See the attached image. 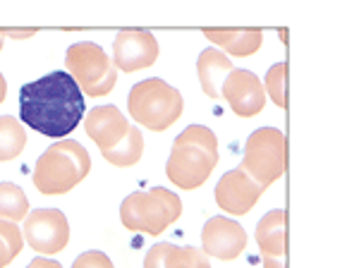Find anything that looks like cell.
<instances>
[{
	"label": "cell",
	"instance_id": "cell-25",
	"mask_svg": "<svg viewBox=\"0 0 359 268\" xmlns=\"http://www.w3.org/2000/svg\"><path fill=\"white\" fill-rule=\"evenodd\" d=\"M3 34L5 36H13V39H29V36H34V29H3Z\"/></svg>",
	"mask_w": 359,
	"mask_h": 268
},
{
	"label": "cell",
	"instance_id": "cell-18",
	"mask_svg": "<svg viewBox=\"0 0 359 268\" xmlns=\"http://www.w3.org/2000/svg\"><path fill=\"white\" fill-rule=\"evenodd\" d=\"M142 154H144V134L139 132V127L130 125L123 142L118 147H113L111 151H103L101 156L115 168H132L142 161Z\"/></svg>",
	"mask_w": 359,
	"mask_h": 268
},
{
	"label": "cell",
	"instance_id": "cell-16",
	"mask_svg": "<svg viewBox=\"0 0 359 268\" xmlns=\"http://www.w3.org/2000/svg\"><path fill=\"white\" fill-rule=\"evenodd\" d=\"M233 60L228 55L221 53L218 48H206L201 51L199 60H196V72H199L201 89L208 98L218 101L221 98V86L225 77L233 72Z\"/></svg>",
	"mask_w": 359,
	"mask_h": 268
},
{
	"label": "cell",
	"instance_id": "cell-1",
	"mask_svg": "<svg viewBox=\"0 0 359 268\" xmlns=\"http://www.w3.org/2000/svg\"><path fill=\"white\" fill-rule=\"evenodd\" d=\"M20 118L43 137H67L84 118V94L67 72H50L20 89Z\"/></svg>",
	"mask_w": 359,
	"mask_h": 268
},
{
	"label": "cell",
	"instance_id": "cell-15",
	"mask_svg": "<svg viewBox=\"0 0 359 268\" xmlns=\"http://www.w3.org/2000/svg\"><path fill=\"white\" fill-rule=\"evenodd\" d=\"M144 268H211V261L201 249L161 242L147 252Z\"/></svg>",
	"mask_w": 359,
	"mask_h": 268
},
{
	"label": "cell",
	"instance_id": "cell-13",
	"mask_svg": "<svg viewBox=\"0 0 359 268\" xmlns=\"http://www.w3.org/2000/svg\"><path fill=\"white\" fill-rule=\"evenodd\" d=\"M84 130L91 142L103 151H111L125 139L130 130V120L125 118L115 106H98L84 118Z\"/></svg>",
	"mask_w": 359,
	"mask_h": 268
},
{
	"label": "cell",
	"instance_id": "cell-5",
	"mask_svg": "<svg viewBox=\"0 0 359 268\" xmlns=\"http://www.w3.org/2000/svg\"><path fill=\"white\" fill-rule=\"evenodd\" d=\"M184 108L182 94L168 81L151 77L135 84L127 96V110L139 125L154 132H165L180 120Z\"/></svg>",
	"mask_w": 359,
	"mask_h": 268
},
{
	"label": "cell",
	"instance_id": "cell-8",
	"mask_svg": "<svg viewBox=\"0 0 359 268\" xmlns=\"http://www.w3.org/2000/svg\"><path fill=\"white\" fill-rule=\"evenodd\" d=\"M25 240L34 252L50 256L67 247L69 223L57 208H36L25 218Z\"/></svg>",
	"mask_w": 359,
	"mask_h": 268
},
{
	"label": "cell",
	"instance_id": "cell-17",
	"mask_svg": "<svg viewBox=\"0 0 359 268\" xmlns=\"http://www.w3.org/2000/svg\"><path fill=\"white\" fill-rule=\"evenodd\" d=\"M204 36L235 58L254 55L264 43L262 29H204Z\"/></svg>",
	"mask_w": 359,
	"mask_h": 268
},
{
	"label": "cell",
	"instance_id": "cell-11",
	"mask_svg": "<svg viewBox=\"0 0 359 268\" xmlns=\"http://www.w3.org/2000/svg\"><path fill=\"white\" fill-rule=\"evenodd\" d=\"M201 244H204L201 252L206 256L221 261H235L247 249V232L235 220L225 218V215H213L204 223Z\"/></svg>",
	"mask_w": 359,
	"mask_h": 268
},
{
	"label": "cell",
	"instance_id": "cell-24",
	"mask_svg": "<svg viewBox=\"0 0 359 268\" xmlns=\"http://www.w3.org/2000/svg\"><path fill=\"white\" fill-rule=\"evenodd\" d=\"M27 268H62L57 261H53V259H46V256H36V259L32 261Z\"/></svg>",
	"mask_w": 359,
	"mask_h": 268
},
{
	"label": "cell",
	"instance_id": "cell-27",
	"mask_svg": "<svg viewBox=\"0 0 359 268\" xmlns=\"http://www.w3.org/2000/svg\"><path fill=\"white\" fill-rule=\"evenodd\" d=\"M5 96H8V81H5L3 72H0V103L5 101Z\"/></svg>",
	"mask_w": 359,
	"mask_h": 268
},
{
	"label": "cell",
	"instance_id": "cell-26",
	"mask_svg": "<svg viewBox=\"0 0 359 268\" xmlns=\"http://www.w3.org/2000/svg\"><path fill=\"white\" fill-rule=\"evenodd\" d=\"M13 261V254H10V249H8V244H5L3 240H0V268H5Z\"/></svg>",
	"mask_w": 359,
	"mask_h": 268
},
{
	"label": "cell",
	"instance_id": "cell-4",
	"mask_svg": "<svg viewBox=\"0 0 359 268\" xmlns=\"http://www.w3.org/2000/svg\"><path fill=\"white\" fill-rule=\"evenodd\" d=\"M182 215V201L165 187L135 192L125 196L120 206V220L127 230L158 237Z\"/></svg>",
	"mask_w": 359,
	"mask_h": 268
},
{
	"label": "cell",
	"instance_id": "cell-23",
	"mask_svg": "<svg viewBox=\"0 0 359 268\" xmlns=\"http://www.w3.org/2000/svg\"><path fill=\"white\" fill-rule=\"evenodd\" d=\"M72 268H113V261L108 259L103 252H96V249H91V252H84L79 254L77 259H74Z\"/></svg>",
	"mask_w": 359,
	"mask_h": 268
},
{
	"label": "cell",
	"instance_id": "cell-6",
	"mask_svg": "<svg viewBox=\"0 0 359 268\" xmlns=\"http://www.w3.org/2000/svg\"><path fill=\"white\" fill-rule=\"evenodd\" d=\"M65 65L67 74L77 81L82 94L89 98L111 94L118 81V69H115L113 60L101 46L91 43V41H79V43L69 46L65 53Z\"/></svg>",
	"mask_w": 359,
	"mask_h": 268
},
{
	"label": "cell",
	"instance_id": "cell-10",
	"mask_svg": "<svg viewBox=\"0 0 359 268\" xmlns=\"http://www.w3.org/2000/svg\"><path fill=\"white\" fill-rule=\"evenodd\" d=\"M221 98L230 103L235 115L254 118L266 106V91L262 79L249 69H233L221 86Z\"/></svg>",
	"mask_w": 359,
	"mask_h": 268
},
{
	"label": "cell",
	"instance_id": "cell-21",
	"mask_svg": "<svg viewBox=\"0 0 359 268\" xmlns=\"http://www.w3.org/2000/svg\"><path fill=\"white\" fill-rule=\"evenodd\" d=\"M264 91L269 94V98L278 108L285 106V62H276V65L266 72Z\"/></svg>",
	"mask_w": 359,
	"mask_h": 268
},
{
	"label": "cell",
	"instance_id": "cell-14",
	"mask_svg": "<svg viewBox=\"0 0 359 268\" xmlns=\"http://www.w3.org/2000/svg\"><path fill=\"white\" fill-rule=\"evenodd\" d=\"M257 244L262 249L264 268H285V213L280 208L259 220Z\"/></svg>",
	"mask_w": 359,
	"mask_h": 268
},
{
	"label": "cell",
	"instance_id": "cell-20",
	"mask_svg": "<svg viewBox=\"0 0 359 268\" xmlns=\"http://www.w3.org/2000/svg\"><path fill=\"white\" fill-rule=\"evenodd\" d=\"M29 215V199L15 182H0V220L20 223Z\"/></svg>",
	"mask_w": 359,
	"mask_h": 268
},
{
	"label": "cell",
	"instance_id": "cell-19",
	"mask_svg": "<svg viewBox=\"0 0 359 268\" xmlns=\"http://www.w3.org/2000/svg\"><path fill=\"white\" fill-rule=\"evenodd\" d=\"M27 147V132L13 115L0 118V163L15 161Z\"/></svg>",
	"mask_w": 359,
	"mask_h": 268
},
{
	"label": "cell",
	"instance_id": "cell-2",
	"mask_svg": "<svg viewBox=\"0 0 359 268\" xmlns=\"http://www.w3.org/2000/svg\"><path fill=\"white\" fill-rule=\"evenodd\" d=\"M218 166V139L204 125H189L177 134L170 159L165 163V175L180 189H196L211 177Z\"/></svg>",
	"mask_w": 359,
	"mask_h": 268
},
{
	"label": "cell",
	"instance_id": "cell-22",
	"mask_svg": "<svg viewBox=\"0 0 359 268\" xmlns=\"http://www.w3.org/2000/svg\"><path fill=\"white\" fill-rule=\"evenodd\" d=\"M0 240L8 244L10 254L20 256L22 247H25V232H20V225L17 223H10V220H0Z\"/></svg>",
	"mask_w": 359,
	"mask_h": 268
},
{
	"label": "cell",
	"instance_id": "cell-7",
	"mask_svg": "<svg viewBox=\"0 0 359 268\" xmlns=\"http://www.w3.org/2000/svg\"><path fill=\"white\" fill-rule=\"evenodd\" d=\"M242 170L264 189L278 182L285 173V137L276 127H259L245 144Z\"/></svg>",
	"mask_w": 359,
	"mask_h": 268
},
{
	"label": "cell",
	"instance_id": "cell-3",
	"mask_svg": "<svg viewBox=\"0 0 359 268\" xmlns=\"http://www.w3.org/2000/svg\"><path fill=\"white\" fill-rule=\"evenodd\" d=\"M91 170V156L74 139H60L39 156L32 182L39 194L60 196L77 187Z\"/></svg>",
	"mask_w": 359,
	"mask_h": 268
},
{
	"label": "cell",
	"instance_id": "cell-28",
	"mask_svg": "<svg viewBox=\"0 0 359 268\" xmlns=\"http://www.w3.org/2000/svg\"><path fill=\"white\" fill-rule=\"evenodd\" d=\"M3 43H5V34H3V29H0V51H3Z\"/></svg>",
	"mask_w": 359,
	"mask_h": 268
},
{
	"label": "cell",
	"instance_id": "cell-12",
	"mask_svg": "<svg viewBox=\"0 0 359 268\" xmlns=\"http://www.w3.org/2000/svg\"><path fill=\"white\" fill-rule=\"evenodd\" d=\"M264 187L254 182L242 168L228 170L216 185V203L230 215H245L262 199Z\"/></svg>",
	"mask_w": 359,
	"mask_h": 268
},
{
	"label": "cell",
	"instance_id": "cell-9",
	"mask_svg": "<svg viewBox=\"0 0 359 268\" xmlns=\"http://www.w3.org/2000/svg\"><path fill=\"white\" fill-rule=\"evenodd\" d=\"M158 53V41L147 29H123L113 41V65L123 72L151 67Z\"/></svg>",
	"mask_w": 359,
	"mask_h": 268
}]
</instances>
